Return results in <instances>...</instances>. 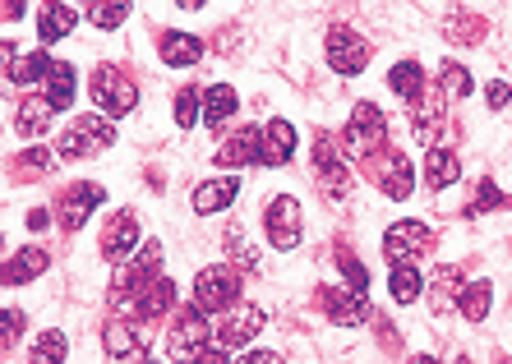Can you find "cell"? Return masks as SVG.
<instances>
[{"label": "cell", "instance_id": "1", "mask_svg": "<svg viewBox=\"0 0 512 364\" xmlns=\"http://www.w3.org/2000/svg\"><path fill=\"white\" fill-rule=\"evenodd\" d=\"M111 143H116V125H111L107 116H74L70 125H65V134H60L56 153L65 157V162H84V157L107 153Z\"/></svg>", "mask_w": 512, "mask_h": 364}, {"label": "cell", "instance_id": "2", "mask_svg": "<svg viewBox=\"0 0 512 364\" xmlns=\"http://www.w3.org/2000/svg\"><path fill=\"white\" fill-rule=\"evenodd\" d=\"M208 337H213V323L199 305H180V314L171 318L167 332V351L176 364H194L203 351H208Z\"/></svg>", "mask_w": 512, "mask_h": 364}, {"label": "cell", "instance_id": "3", "mask_svg": "<svg viewBox=\"0 0 512 364\" xmlns=\"http://www.w3.org/2000/svg\"><path fill=\"white\" fill-rule=\"evenodd\" d=\"M93 102L102 106V116L116 125L120 116H130L134 102H139V88H134V79L125 70H116V65H102V70L93 74Z\"/></svg>", "mask_w": 512, "mask_h": 364}, {"label": "cell", "instance_id": "4", "mask_svg": "<svg viewBox=\"0 0 512 364\" xmlns=\"http://www.w3.org/2000/svg\"><path fill=\"white\" fill-rule=\"evenodd\" d=\"M342 143L351 148L356 157H370V153H383V143H388V120L374 102H356L351 120H346L342 130Z\"/></svg>", "mask_w": 512, "mask_h": 364}, {"label": "cell", "instance_id": "5", "mask_svg": "<svg viewBox=\"0 0 512 364\" xmlns=\"http://www.w3.org/2000/svg\"><path fill=\"white\" fill-rule=\"evenodd\" d=\"M194 305H199L208 318L236 309L240 305V277H236V268H203L199 277H194Z\"/></svg>", "mask_w": 512, "mask_h": 364}, {"label": "cell", "instance_id": "6", "mask_svg": "<svg viewBox=\"0 0 512 364\" xmlns=\"http://www.w3.org/2000/svg\"><path fill=\"white\" fill-rule=\"evenodd\" d=\"M323 51H328V65H333L342 79L360 74L365 65H370V56H374L370 42H365L356 28H346V24H333V28H328V37H323Z\"/></svg>", "mask_w": 512, "mask_h": 364}, {"label": "cell", "instance_id": "7", "mask_svg": "<svg viewBox=\"0 0 512 364\" xmlns=\"http://www.w3.org/2000/svg\"><path fill=\"white\" fill-rule=\"evenodd\" d=\"M434 249V231H429L425 222H397V226H388L383 231V254L393 259V268L397 263H411V259H420V254H429Z\"/></svg>", "mask_w": 512, "mask_h": 364}, {"label": "cell", "instance_id": "8", "mask_svg": "<svg viewBox=\"0 0 512 364\" xmlns=\"http://www.w3.org/2000/svg\"><path fill=\"white\" fill-rule=\"evenodd\" d=\"M314 166H319V185L323 194H333V199H342V194H351V171H346L342 153H337V139L328 130L314 139Z\"/></svg>", "mask_w": 512, "mask_h": 364}, {"label": "cell", "instance_id": "9", "mask_svg": "<svg viewBox=\"0 0 512 364\" xmlns=\"http://www.w3.org/2000/svg\"><path fill=\"white\" fill-rule=\"evenodd\" d=\"M102 351H107L111 364H134L143 351H148V328L116 318V323H107V328H102Z\"/></svg>", "mask_w": 512, "mask_h": 364}, {"label": "cell", "instance_id": "10", "mask_svg": "<svg viewBox=\"0 0 512 364\" xmlns=\"http://www.w3.org/2000/svg\"><path fill=\"white\" fill-rule=\"evenodd\" d=\"M263 226H268V240H273V249H296L300 235H305V226H300V203L296 199H273L268 203V217H263Z\"/></svg>", "mask_w": 512, "mask_h": 364}, {"label": "cell", "instance_id": "11", "mask_svg": "<svg viewBox=\"0 0 512 364\" xmlns=\"http://www.w3.org/2000/svg\"><path fill=\"white\" fill-rule=\"evenodd\" d=\"M97 203H107V189L102 185H70L65 189V199H60V226H65V235L84 231V222L93 217Z\"/></svg>", "mask_w": 512, "mask_h": 364}, {"label": "cell", "instance_id": "12", "mask_svg": "<svg viewBox=\"0 0 512 364\" xmlns=\"http://www.w3.org/2000/svg\"><path fill=\"white\" fill-rule=\"evenodd\" d=\"M102 254H107L111 263H125L139 254V217H134L130 208H120L116 217H111V226L102 231Z\"/></svg>", "mask_w": 512, "mask_h": 364}, {"label": "cell", "instance_id": "13", "mask_svg": "<svg viewBox=\"0 0 512 364\" xmlns=\"http://www.w3.org/2000/svg\"><path fill=\"white\" fill-rule=\"evenodd\" d=\"M319 309L333 318L337 328H360V323L370 318V305H365L356 291H342V286H323V291H319Z\"/></svg>", "mask_w": 512, "mask_h": 364}, {"label": "cell", "instance_id": "14", "mask_svg": "<svg viewBox=\"0 0 512 364\" xmlns=\"http://www.w3.org/2000/svg\"><path fill=\"white\" fill-rule=\"evenodd\" d=\"M263 332V309L254 305H236L222 314V323H217V346L227 351V346H245V341H254Z\"/></svg>", "mask_w": 512, "mask_h": 364}, {"label": "cell", "instance_id": "15", "mask_svg": "<svg viewBox=\"0 0 512 364\" xmlns=\"http://www.w3.org/2000/svg\"><path fill=\"white\" fill-rule=\"evenodd\" d=\"M374 180H379V189L388 194V199H406V194L416 189V171H411V162H406L402 153H393V148H383L379 153V171H374Z\"/></svg>", "mask_w": 512, "mask_h": 364}, {"label": "cell", "instance_id": "16", "mask_svg": "<svg viewBox=\"0 0 512 364\" xmlns=\"http://www.w3.org/2000/svg\"><path fill=\"white\" fill-rule=\"evenodd\" d=\"M47 268H51L47 249L28 245V249H19V254H10V259L0 263V286H24V282H33V277H42Z\"/></svg>", "mask_w": 512, "mask_h": 364}, {"label": "cell", "instance_id": "17", "mask_svg": "<svg viewBox=\"0 0 512 364\" xmlns=\"http://www.w3.org/2000/svg\"><path fill=\"white\" fill-rule=\"evenodd\" d=\"M250 162H263V130L245 125V130H236L231 139H222L217 166H250Z\"/></svg>", "mask_w": 512, "mask_h": 364}, {"label": "cell", "instance_id": "18", "mask_svg": "<svg viewBox=\"0 0 512 364\" xmlns=\"http://www.w3.org/2000/svg\"><path fill=\"white\" fill-rule=\"evenodd\" d=\"M176 295H180V291H176V282H171V277H153V282H148V286H143V291L130 300V309L143 318V323H148V318L171 314V309H176Z\"/></svg>", "mask_w": 512, "mask_h": 364}, {"label": "cell", "instance_id": "19", "mask_svg": "<svg viewBox=\"0 0 512 364\" xmlns=\"http://www.w3.org/2000/svg\"><path fill=\"white\" fill-rule=\"evenodd\" d=\"M296 157V125L291 120H268L263 125V162L259 166H286Z\"/></svg>", "mask_w": 512, "mask_h": 364}, {"label": "cell", "instance_id": "20", "mask_svg": "<svg viewBox=\"0 0 512 364\" xmlns=\"http://www.w3.org/2000/svg\"><path fill=\"white\" fill-rule=\"evenodd\" d=\"M74 24H79V10L74 5H65V0H47L42 10H37V37L42 42H60V37H70Z\"/></svg>", "mask_w": 512, "mask_h": 364}, {"label": "cell", "instance_id": "21", "mask_svg": "<svg viewBox=\"0 0 512 364\" xmlns=\"http://www.w3.org/2000/svg\"><path fill=\"white\" fill-rule=\"evenodd\" d=\"M236 194H240V180H231V176L203 180V185L194 189V212H199V217H213V212L231 208V203H236Z\"/></svg>", "mask_w": 512, "mask_h": 364}, {"label": "cell", "instance_id": "22", "mask_svg": "<svg viewBox=\"0 0 512 364\" xmlns=\"http://www.w3.org/2000/svg\"><path fill=\"white\" fill-rule=\"evenodd\" d=\"M462 286H466V277H462V268H439L434 277H429V309L434 314H448V309H457V295H462Z\"/></svg>", "mask_w": 512, "mask_h": 364}, {"label": "cell", "instance_id": "23", "mask_svg": "<svg viewBox=\"0 0 512 364\" xmlns=\"http://www.w3.org/2000/svg\"><path fill=\"white\" fill-rule=\"evenodd\" d=\"M157 51H162V60H167L171 70H185V65H199L203 60V42L190 33H162L157 37Z\"/></svg>", "mask_w": 512, "mask_h": 364}, {"label": "cell", "instance_id": "24", "mask_svg": "<svg viewBox=\"0 0 512 364\" xmlns=\"http://www.w3.org/2000/svg\"><path fill=\"white\" fill-rule=\"evenodd\" d=\"M51 116H56V106L47 97H24L19 102V116H14V130L24 134V139H42L51 130Z\"/></svg>", "mask_w": 512, "mask_h": 364}, {"label": "cell", "instance_id": "25", "mask_svg": "<svg viewBox=\"0 0 512 364\" xmlns=\"http://www.w3.org/2000/svg\"><path fill=\"white\" fill-rule=\"evenodd\" d=\"M388 88L402 93V102H411V106L425 102V70H420V60H397L393 70H388Z\"/></svg>", "mask_w": 512, "mask_h": 364}, {"label": "cell", "instance_id": "26", "mask_svg": "<svg viewBox=\"0 0 512 364\" xmlns=\"http://www.w3.org/2000/svg\"><path fill=\"white\" fill-rule=\"evenodd\" d=\"M443 37H448L453 47H476L480 37H485V19L471 10H453L443 19Z\"/></svg>", "mask_w": 512, "mask_h": 364}, {"label": "cell", "instance_id": "27", "mask_svg": "<svg viewBox=\"0 0 512 364\" xmlns=\"http://www.w3.org/2000/svg\"><path fill=\"white\" fill-rule=\"evenodd\" d=\"M236 116V88H231V83H213V88H208V93H203V125H227V120Z\"/></svg>", "mask_w": 512, "mask_h": 364}, {"label": "cell", "instance_id": "28", "mask_svg": "<svg viewBox=\"0 0 512 364\" xmlns=\"http://www.w3.org/2000/svg\"><path fill=\"white\" fill-rule=\"evenodd\" d=\"M457 176H462V162H457V153H448V148H429V153H425V180H429V189L457 185Z\"/></svg>", "mask_w": 512, "mask_h": 364}, {"label": "cell", "instance_id": "29", "mask_svg": "<svg viewBox=\"0 0 512 364\" xmlns=\"http://www.w3.org/2000/svg\"><path fill=\"white\" fill-rule=\"evenodd\" d=\"M51 65H56V60L47 56V51H28V56H19L10 65V83L14 88H28V83H47V74H51Z\"/></svg>", "mask_w": 512, "mask_h": 364}, {"label": "cell", "instance_id": "30", "mask_svg": "<svg viewBox=\"0 0 512 364\" xmlns=\"http://www.w3.org/2000/svg\"><path fill=\"white\" fill-rule=\"evenodd\" d=\"M411 125H416L420 143H439V134H443V97H429V102L411 106Z\"/></svg>", "mask_w": 512, "mask_h": 364}, {"label": "cell", "instance_id": "31", "mask_svg": "<svg viewBox=\"0 0 512 364\" xmlns=\"http://www.w3.org/2000/svg\"><path fill=\"white\" fill-rule=\"evenodd\" d=\"M65 355H70V337L60 328H47V332H37L28 364H65Z\"/></svg>", "mask_w": 512, "mask_h": 364}, {"label": "cell", "instance_id": "32", "mask_svg": "<svg viewBox=\"0 0 512 364\" xmlns=\"http://www.w3.org/2000/svg\"><path fill=\"white\" fill-rule=\"evenodd\" d=\"M489 300H494V286L489 282H466L457 295V309H462L466 323H485L489 318Z\"/></svg>", "mask_w": 512, "mask_h": 364}, {"label": "cell", "instance_id": "33", "mask_svg": "<svg viewBox=\"0 0 512 364\" xmlns=\"http://www.w3.org/2000/svg\"><path fill=\"white\" fill-rule=\"evenodd\" d=\"M74 88H79V83H74V70H70V60H56V65H51V74H47V102L56 106V111H65V106L74 102Z\"/></svg>", "mask_w": 512, "mask_h": 364}, {"label": "cell", "instance_id": "34", "mask_svg": "<svg viewBox=\"0 0 512 364\" xmlns=\"http://www.w3.org/2000/svg\"><path fill=\"white\" fill-rule=\"evenodd\" d=\"M471 93H476V79L466 74V65L443 60L439 65V97H471Z\"/></svg>", "mask_w": 512, "mask_h": 364}, {"label": "cell", "instance_id": "35", "mask_svg": "<svg viewBox=\"0 0 512 364\" xmlns=\"http://www.w3.org/2000/svg\"><path fill=\"white\" fill-rule=\"evenodd\" d=\"M499 208H512V199L503 194L494 180H476V194L466 203V217H480V212H499Z\"/></svg>", "mask_w": 512, "mask_h": 364}, {"label": "cell", "instance_id": "36", "mask_svg": "<svg viewBox=\"0 0 512 364\" xmlns=\"http://www.w3.org/2000/svg\"><path fill=\"white\" fill-rule=\"evenodd\" d=\"M388 291H393L397 305H411L420 291H425V282H420V272L411 268V263H397L393 277H388Z\"/></svg>", "mask_w": 512, "mask_h": 364}, {"label": "cell", "instance_id": "37", "mask_svg": "<svg viewBox=\"0 0 512 364\" xmlns=\"http://www.w3.org/2000/svg\"><path fill=\"white\" fill-rule=\"evenodd\" d=\"M199 116H203V93H194V88H180V93H176V125H180V130H190Z\"/></svg>", "mask_w": 512, "mask_h": 364}, {"label": "cell", "instance_id": "38", "mask_svg": "<svg viewBox=\"0 0 512 364\" xmlns=\"http://www.w3.org/2000/svg\"><path fill=\"white\" fill-rule=\"evenodd\" d=\"M337 268H342V277L351 282L346 291H356L360 300H365V291H370V272L356 263V254H346V249H342V254H337Z\"/></svg>", "mask_w": 512, "mask_h": 364}, {"label": "cell", "instance_id": "39", "mask_svg": "<svg viewBox=\"0 0 512 364\" xmlns=\"http://www.w3.org/2000/svg\"><path fill=\"white\" fill-rule=\"evenodd\" d=\"M88 24L97 28H120L125 19H130V5H88Z\"/></svg>", "mask_w": 512, "mask_h": 364}, {"label": "cell", "instance_id": "40", "mask_svg": "<svg viewBox=\"0 0 512 364\" xmlns=\"http://www.w3.org/2000/svg\"><path fill=\"white\" fill-rule=\"evenodd\" d=\"M19 337H24V314L19 309H0V351H10Z\"/></svg>", "mask_w": 512, "mask_h": 364}, {"label": "cell", "instance_id": "41", "mask_svg": "<svg viewBox=\"0 0 512 364\" xmlns=\"http://www.w3.org/2000/svg\"><path fill=\"white\" fill-rule=\"evenodd\" d=\"M227 249H231V263H236V268H259V254H254L250 245H240V226L227 231Z\"/></svg>", "mask_w": 512, "mask_h": 364}, {"label": "cell", "instance_id": "42", "mask_svg": "<svg viewBox=\"0 0 512 364\" xmlns=\"http://www.w3.org/2000/svg\"><path fill=\"white\" fill-rule=\"evenodd\" d=\"M51 166V153H42V148H24V153L14 157V176H24V171H47Z\"/></svg>", "mask_w": 512, "mask_h": 364}, {"label": "cell", "instance_id": "43", "mask_svg": "<svg viewBox=\"0 0 512 364\" xmlns=\"http://www.w3.org/2000/svg\"><path fill=\"white\" fill-rule=\"evenodd\" d=\"M485 102L494 106V111H503V106L512 102V88H508V83H499V79H494V83H489V88H485Z\"/></svg>", "mask_w": 512, "mask_h": 364}, {"label": "cell", "instance_id": "44", "mask_svg": "<svg viewBox=\"0 0 512 364\" xmlns=\"http://www.w3.org/2000/svg\"><path fill=\"white\" fill-rule=\"evenodd\" d=\"M236 364H282V355L277 351H245Z\"/></svg>", "mask_w": 512, "mask_h": 364}, {"label": "cell", "instance_id": "45", "mask_svg": "<svg viewBox=\"0 0 512 364\" xmlns=\"http://www.w3.org/2000/svg\"><path fill=\"white\" fill-rule=\"evenodd\" d=\"M194 364H231V355L222 351V346H208V351H203V355H199V360H194Z\"/></svg>", "mask_w": 512, "mask_h": 364}, {"label": "cell", "instance_id": "46", "mask_svg": "<svg viewBox=\"0 0 512 364\" xmlns=\"http://www.w3.org/2000/svg\"><path fill=\"white\" fill-rule=\"evenodd\" d=\"M24 222H28V231H42V226L51 222V212H47V208H33V212L24 217Z\"/></svg>", "mask_w": 512, "mask_h": 364}, {"label": "cell", "instance_id": "47", "mask_svg": "<svg viewBox=\"0 0 512 364\" xmlns=\"http://www.w3.org/2000/svg\"><path fill=\"white\" fill-rule=\"evenodd\" d=\"M14 60H19V51H14V42H5V37H0V70H10Z\"/></svg>", "mask_w": 512, "mask_h": 364}, {"label": "cell", "instance_id": "48", "mask_svg": "<svg viewBox=\"0 0 512 364\" xmlns=\"http://www.w3.org/2000/svg\"><path fill=\"white\" fill-rule=\"evenodd\" d=\"M406 364H439V360H434V355H411Z\"/></svg>", "mask_w": 512, "mask_h": 364}, {"label": "cell", "instance_id": "49", "mask_svg": "<svg viewBox=\"0 0 512 364\" xmlns=\"http://www.w3.org/2000/svg\"><path fill=\"white\" fill-rule=\"evenodd\" d=\"M139 364H153V360H139Z\"/></svg>", "mask_w": 512, "mask_h": 364}, {"label": "cell", "instance_id": "50", "mask_svg": "<svg viewBox=\"0 0 512 364\" xmlns=\"http://www.w3.org/2000/svg\"><path fill=\"white\" fill-rule=\"evenodd\" d=\"M499 364H512V360H499Z\"/></svg>", "mask_w": 512, "mask_h": 364}]
</instances>
